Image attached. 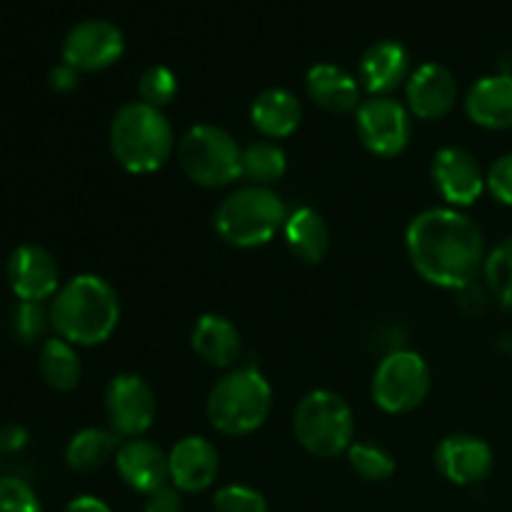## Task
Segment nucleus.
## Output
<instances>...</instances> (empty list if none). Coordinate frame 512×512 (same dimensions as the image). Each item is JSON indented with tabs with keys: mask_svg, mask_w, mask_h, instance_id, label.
Returning a JSON list of instances; mask_svg holds the SVG:
<instances>
[{
	"mask_svg": "<svg viewBox=\"0 0 512 512\" xmlns=\"http://www.w3.org/2000/svg\"><path fill=\"white\" fill-rule=\"evenodd\" d=\"M405 248L420 278L438 288L460 290L478 278L485 263L483 230L455 208H430L405 230Z\"/></svg>",
	"mask_w": 512,
	"mask_h": 512,
	"instance_id": "f257e3e1",
	"label": "nucleus"
},
{
	"mask_svg": "<svg viewBox=\"0 0 512 512\" xmlns=\"http://www.w3.org/2000/svg\"><path fill=\"white\" fill-rule=\"evenodd\" d=\"M120 300L113 285L93 273H83L60 285L50 303V328L70 345L105 343L118 328Z\"/></svg>",
	"mask_w": 512,
	"mask_h": 512,
	"instance_id": "f03ea898",
	"label": "nucleus"
},
{
	"mask_svg": "<svg viewBox=\"0 0 512 512\" xmlns=\"http://www.w3.org/2000/svg\"><path fill=\"white\" fill-rule=\"evenodd\" d=\"M110 150L128 173L148 175L163 168L175 150V133L163 110L135 100L123 105L110 123Z\"/></svg>",
	"mask_w": 512,
	"mask_h": 512,
	"instance_id": "7ed1b4c3",
	"label": "nucleus"
},
{
	"mask_svg": "<svg viewBox=\"0 0 512 512\" xmlns=\"http://www.w3.org/2000/svg\"><path fill=\"white\" fill-rule=\"evenodd\" d=\"M273 408V388L253 368L230 370L208 395V420L218 433L243 438L268 420Z\"/></svg>",
	"mask_w": 512,
	"mask_h": 512,
	"instance_id": "20e7f679",
	"label": "nucleus"
},
{
	"mask_svg": "<svg viewBox=\"0 0 512 512\" xmlns=\"http://www.w3.org/2000/svg\"><path fill=\"white\" fill-rule=\"evenodd\" d=\"M288 220V208L270 188L248 185L230 193L215 210V230L233 248L270 243Z\"/></svg>",
	"mask_w": 512,
	"mask_h": 512,
	"instance_id": "39448f33",
	"label": "nucleus"
},
{
	"mask_svg": "<svg viewBox=\"0 0 512 512\" xmlns=\"http://www.w3.org/2000/svg\"><path fill=\"white\" fill-rule=\"evenodd\" d=\"M298 443L315 458H338L348 453L355 435V418L348 400L333 390H313L298 403L293 415Z\"/></svg>",
	"mask_w": 512,
	"mask_h": 512,
	"instance_id": "423d86ee",
	"label": "nucleus"
},
{
	"mask_svg": "<svg viewBox=\"0 0 512 512\" xmlns=\"http://www.w3.org/2000/svg\"><path fill=\"white\" fill-rule=\"evenodd\" d=\"M183 173L203 188H225L243 178V150L228 130L200 123L185 130L178 143Z\"/></svg>",
	"mask_w": 512,
	"mask_h": 512,
	"instance_id": "0eeeda50",
	"label": "nucleus"
},
{
	"mask_svg": "<svg viewBox=\"0 0 512 512\" xmlns=\"http://www.w3.org/2000/svg\"><path fill=\"white\" fill-rule=\"evenodd\" d=\"M375 405L390 415H403L423 405L430 393V368L413 350H393L380 360L370 385Z\"/></svg>",
	"mask_w": 512,
	"mask_h": 512,
	"instance_id": "6e6552de",
	"label": "nucleus"
},
{
	"mask_svg": "<svg viewBox=\"0 0 512 512\" xmlns=\"http://www.w3.org/2000/svg\"><path fill=\"white\" fill-rule=\"evenodd\" d=\"M360 143L378 158H395L403 153L413 135L410 110L393 98H368L355 110Z\"/></svg>",
	"mask_w": 512,
	"mask_h": 512,
	"instance_id": "1a4fd4ad",
	"label": "nucleus"
},
{
	"mask_svg": "<svg viewBox=\"0 0 512 512\" xmlns=\"http://www.w3.org/2000/svg\"><path fill=\"white\" fill-rule=\"evenodd\" d=\"M158 403L155 393L140 375L120 373L105 388V415L120 438H140L153 425Z\"/></svg>",
	"mask_w": 512,
	"mask_h": 512,
	"instance_id": "9d476101",
	"label": "nucleus"
},
{
	"mask_svg": "<svg viewBox=\"0 0 512 512\" xmlns=\"http://www.w3.org/2000/svg\"><path fill=\"white\" fill-rule=\"evenodd\" d=\"M125 35L115 23L90 18L73 25L63 40V63L73 65L78 73L105 70L123 58Z\"/></svg>",
	"mask_w": 512,
	"mask_h": 512,
	"instance_id": "9b49d317",
	"label": "nucleus"
},
{
	"mask_svg": "<svg viewBox=\"0 0 512 512\" xmlns=\"http://www.w3.org/2000/svg\"><path fill=\"white\" fill-rule=\"evenodd\" d=\"M430 175H433L438 193L453 208L473 205L483 195V190L488 188V175L480 168L478 158L470 150L458 148V145L440 148L433 155Z\"/></svg>",
	"mask_w": 512,
	"mask_h": 512,
	"instance_id": "f8f14e48",
	"label": "nucleus"
},
{
	"mask_svg": "<svg viewBox=\"0 0 512 512\" xmlns=\"http://www.w3.org/2000/svg\"><path fill=\"white\" fill-rule=\"evenodd\" d=\"M8 283L18 300L43 303L60 290V268L40 245H18L8 258Z\"/></svg>",
	"mask_w": 512,
	"mask_h": 512,
	"instance_id": "ddd939ff",
	"label": "nucleus"
},
{
	"mask_svg": "<svg viewBox=\"0 0 512 512\" xmlns=\"http://www.w3.org/2000/svg\"><path fill=\"white\" fill-rule=\"evenodd\" d=\"M220 470L218 448L208 438L188 435L168 453L170 485L180 493H203L215 483Z\"/></svg>",
	"mask_w": 512,
	"mask_h": 512,
	"instance_id": "4468645a",
	"label": "nucleus"
},
{
	"mask_svg": "<svg viewBox=\"0 0 512 512\" xmlns=\"http://www.w3.org/2000/svg\"><path fill=\"white\" fill-rule=\"evenodd\" d=\"M410 115L420 120H440L458 103V83L440 63H423L405 83Z\"/></svg>",
	"mask_w": 512,
	"mask_h": 512,
	"instance_id": "2eb2a0df",
	"label": "nucleus"
},
{
	"mask_svg": "<svg viewBox=\"0 0 512 512\" xmlns=\"http://www.w3.org/2000/svg\"><path fill=\"white\" fill-rule=\"evenodd\" d=\"M435 465L455 485H478L493 473V450L475 435H448L435 450Z\"/></svg>",
	"mask_w": 512,
	"mask_h": 512,
	"instance_id": "dca6fc26",
	"label": "nucleus"
},
{
	"mask_svg": "<svg viewBox=\"0 0 512 512\" xmlns=\"http://www.w3.org/2000/svg\"><path fill=\"white\" fill-rule=\"evenodd\" d=\"M410 78V55L398 40H378L360 58L358 83L373 98H388Z\"/></svg>",
	"mask_w": 512,
	"mask_h": 512,
	"instance_id": "f3484780",
	"label": "nucleus"
},
{
	"mask_svg": "<svg viewBox=\"0 0 512 512\" xmlns=\"http://www.w3.org/2000/svg\"><path fill=\"white\" fill-rule=\"evenodd\" d=\"M115 468L123 483L140 495H148L153 490L168 485V455L163 448L143 438H133L123 443L115 453Z\"/></svg>",
	"mask_w": 512,
	"mask_h": 512,
	"instance_id": "a211bd4d",
	"label": "nucleus"
},
{
	"mask_svg": "<svg viewBox=\"0 0 512 512\" xmlns=\"http://www.w3.org/2000/svg\"><path fill=\"white\" fill-rule=\"evenodd\" d=\"M465 113L480 128H512V75L498 73L480 78L465 95Z\"/></svg>",
	"mask_w": 512,
	"mask_h": 512,
	"instance_id": "6ab92c4d",
	"label": "nucleus"
},
{
	"mask_svg": "<svg viewBox=\"0 0 512 512\" xmlns=\"http://www.w3.org/2000/svg\"><path fill=\"white\" fill-rule=\"evenodd\" d=\"M305 90L318 108L335 115H348L360 108V83L345 68L318 63L305 75Z\"/></svg>",
	"mask_w": 512,
	"mask_h": 512,
	"instance_id": "aec40b11",
	"label": "nucleus"
},
{
	"mask_svg": "<svg viewBox=\"0 0 512 512\" xmlns=\"http://www.w3.org/2000/svg\"><path fill=\"white\" fill-rule=\"evenodd\" d=\"M193 350L215 368H230L238 363L243 353V340H240L238 328L223 315H203L195 323L193 335H190Z\"/></svg>",
	"mask_w": 512,
	"mask_h": 512,
	"instance_id": "412c9836",
	"label": "nucleus"
},
{
	"mask_svg": "<svg viewBox=\"0 0 512 512\" xmlns=\"http://www.w3.org/2000/svg\"><path fill=\"white\" fill-rule=\"evenodd\" d=\"M303 120L300 100L285 88L263 90L250 105V123L265 138H288Z\"/></svg>",
	"mask_w": 512,
	"mask_h": 512,
	"instance_id": "4be33fe9",
	"label": "nucleus"
},
{
	"mask_svg": "<svg viewBox=\"0 0 512 512\" xmlns=\"http://www.w3.org/2000/svg\"><path fill=\"white\" fill-rule=\"evenodd\" d=\"M285 243L290 253L308 265H318L328 255L330 248V230L323 215L315 208H303L288 213V220L283 225Z\"/></svg>",
	"mask_w": 512,
	"mask_h": 512,
	"instance_id": "5701e85b",
	"label": "nucleus"
},
{
	"mask_svg": "<svg viewBox=\"0 0 512 512\" xmlns=\"http://www.w3.org/2000/svg\"><path fill=\"white\" fill-rule=\"evenodd\" d=\"M120 448V435L103 428H85L70 438L65 448V463L75 473H95L103 468Z\"/></svg>",
	"mask_w": 512,
	"mask_h": 512,
	"instance_id": "b1692460",
	"label": "nucleus"
},
{
	"mask_svg": "<svg viewBox=\"0 0 512 512\" xmlns=\"http://www.w3.org/2000/svg\"><path fill=\"white\" fill-rule=\"evenodd\" d=\"M38 368L45 385H50L53 390H60V393H68V390L78 388L80 375H83V365H80L78 353L63 338L45 340L43 348H40Z\"/></svg>",
	"mask_w": 512,
	"mask_h": 512,
	"instance_id": "393cba45",
	"label": "nucleus"
},
{
	"mask_svg": "<svg viewBox=\"0 0 512 512\" xmlns=\"http://www.w3.org/2000/svg\"><path fill=\"white\" fill-rule=\"evenodd\" d=\"M288 170V158L278 143H253L248 150H243V178L250 185L270 188L278 183Z\"/></svg>",
	"mask_w": 512,
	"mask_h": 512,
	"instance_id": "a878e982",
	"label": "nucleus"
},
{
	"mask_svg": "<svg viewBox=\"0 0 512 512\" xmlns=\"http://www.w3.org/2000/svg\"><path fill=\"white\" fill-rule=\"evenodd\" d=\"M483 270L490 295L512 313V238L503 240L498 248L490 250Z\"/></svg>",
	"mask_w": 512,
	"mask_h": 512,
	"instance_id": "bb28decb",
	"label": "nucleus"
},
{
	"mask_svg": "<svg viewBox=\"0 0 512 512\" xmlns=\"http://www.w3.org/2000/svg\"><path fill=\"white\" fill-rule=\"evenodd\" d=\"M348 460L350 468L370 483L388 480L395 473L393 455L375 443H353L348 448Z\"/></svg>",
	"mask_w": 512,
	"mask_h": 512,
	"instance_id": "cd10ccee",
	"label": "nucleus"
},
{
	"mask_svg": "<svg viewBox=\"0 0 512 512\" xmlns=\"http://www.w3.org/2000/svg\"><path fill=\"white\" fill-rule=\"evenodd\" d=\"M48 325L50 310H45L43 303H28V300H20L13 310V318H10V330L23 345H33L40 338H45Z\"/></svg>",
	"mask_w": 512,
	"mask_h": 512,
	"instance_id": "c85d7f7f",
	"label": "nucleus"
},
{
	"mask_svg": "<svg viewBox=\"0 0 512 512\" xmlns=\"http://www.w3.org/2000/svg\"><path fill=\"white\" fill-rule=\"evenodd\" d=\"M138 93L143 103L163 110L165 105L173 103V98L178 95V78H175L173 70L165 68V65H153V68L145 70L143 78H140Z\"/></svg>",
	"mask_w": 512,
	"mask_h": 512,
	"instance_id": "c756f323",
	"label": "nucleus"
},
{
	"mask_svg": "<svg viewBox=\"0 0 512 512\" xmlns=\"http://www.w3.org/2000/svg\"><path fill=\"white\" fill-rule=\"evenodd\" d=\"M215 512H268V500L250 485H225L213 498Z\"/></svg>",
	"mask_w": 512,
	"mask_h": 512,
	"instance_id": "7c9ffc66",
	"label": "nucleus"
},
{
	"mask_svg": "<svg viewBox=\"0 0 512 512\" xmlns=\"http://www.w3.org/2000/svg\"><path fill=\"white\" fill-rule=\"evenodd\" d=\"M0 512H43V505L25 480L0 478Z\"/></svg>",
	"mask_w": 512,
	"mask_h": 512,
	"instance_id": "2f4dec72",
	"label": "nucleus"
},
{
	"mask_svg": "<svg viewBox=\"0 0 512 512\" xmlns=\"http://www.w3.org/2000/svg\"><path fill=\"white\" fill-rule=\"evenodd\" d=\"M488 190L495 200L512 208V153L495 160L488 170Z\"/></svg>",
	"mask_w": 512,
	"mask_h": 512,
	"instance_id": "473e14b6",
	"label": "nucleus"
},
{
	"mask_svg": "<svg viewBox=\"0 0 512 512\" xmlns=\"http://www.w3.org/2000/svg\"><path fill=\"white\" fill-rule=\"evenodd\" d=\"M488 298H490V290L483 288L480 283H468L458 290V308L460 313H465L468 318H475V315H483L485 308H488Z\"/></svg>",
	"mask_w": 512,
	"mask_h": 512,
	"instance_id": "72a5a7b5",
	"label": "nucleus"
},
{
	"mask_svg": "<svg viewBox=\"0 0 512 512\" xmlns=\"http://www.w3.org/2000/svg\"><path fill=\"white\" fill-rule=\"evenodd\" d=\"M143 512H183V498L175 485H163V488L153 490L145 495Z\"/></svg>",
	"mask_w": 512,
	"mask_h": 512,
	"instance_id": "f704fd0d",
	"label": "nucleus"
},
{
	"mask_svg": "<svg viewBox=\"0 0 512 512\" xmlns=\"http://www.w3.org/2000/svg\"><path fill=\"white\" fill-rule=\"evenodd\" d=\"M78 80H80V73L68 63L55 65L48 75V83L55 93H70V90L78 88Z\"/></svg>",
	"mask_w": 512,
	"mask_h": 512,
	"instance_id": "c9c22d12",
	"label": "nucleus"
},
{
	"mask_svg": "<svg viewBox=\"0 0 512 512\" xmlns=\"http://www.w3.org/2000/svg\"><path fill=\"white\" fill-rule=\"evenodd\" d=\"M28 445V430L20 425H5L0 428V453H18Z\"/></svg>",
	"mask_w": 512,
	"mask_h": 512,
	"instance_id": "e433bc0d",
	"label": "nucleus"
},
{
	"mask_svg": "<svg viewBox=\"0 0 512 512\" xmlns=\"http://www.w3.org/2000/svg\"><path fill=\"white\" fill-rule=\"evenodd\" d=\"M65 512H113V510H110L108 503L95 498V495H80V498L70 500Z\"/></svg>",
	"mask_w": 512,
	"mask_h": 512,
	"instance_id": "4c0bfd02",
	"label": "nucleus"
}]
</instances>
